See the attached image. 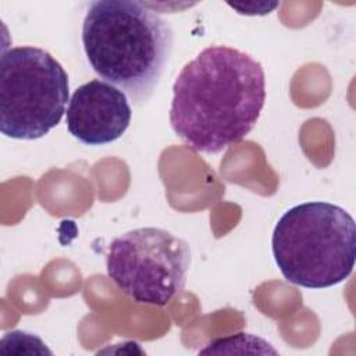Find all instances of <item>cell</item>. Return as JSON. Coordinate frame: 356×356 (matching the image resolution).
Instances as JSON below:
<instances>
[{
    "label": "cell",
    "instance_id": "5",
    "mask_svg": "<svg viewBox=\"0 0 356 356\" xmlns=\"http://www.w3.org/2000/svg\"><path fill=\"white\" fill-rule=\"evenodd\" d=\"M191 260L185 239L163 228L142 227L111 241L106 270L134 302L165 306L184 289Z\"/></svg>",
    "mask_w": 356,
    "mask_h": 356
},
{
    "label": "cell",
    "instance_id": "6",
    "mask_svg": "<svg viewBox=\"0 0 356 356\" xmlns=\"http://www.w3.org/2000/svg\"><path fill=\"white\" fill-rule=\"evenodd\" d=\"M131 117L129 102L121 89L106 81L92 79L72 93L67 108V128L83 145H107L124 135Z\"/></svg>",
    "mask_w": 356,
    "mask_h": 356
},
{
    "label": "cell",
    "instance_id": "3",
    "mask_svg": "<svg viewBox=\"0 0 356 356\" xmlns=\"http://www.w3.org/2000/svg\"><path fill=\"white\" fill-rule=\"evenodd\" d=\"M271 249L288 282L310 289L334 286L346 280L355 266V220L330 202L296 204L275 224Z\"/></svg>",
    "mask_w": 356,
    "mask_h": 356
},
{
    "label": "cell",
    "instance_id": "1",
    "mask_svg": "<svg viewBox=\"0 0 356 356\" xmlns=\"http://www.w3.org/2000/svg\"><path fill=\"white\" fill-rule=\"evenodd\" d=\"M266 102V74L250 54L204 47L172 85L170 125L191 149L216 154L246 138Z\"/></svg>",
    "mask_w": 356,
    "mask_h": 356
},
{
    "label": "cell",
    "instance_id": "2",
    "mask_svg": "<svg viewBox=\"0 0 356 356\" xmlns=\"http://www.w3.org/2000/svg\"><path fill=\"white\" fill-rule=\"evenodd\" d=\"M81 39L92 70L136 106L152 97L174 47L170 22L134 0L92 1Z\"/></svg>",
    "mask_w": 356,
    "mask_h": 356
},
{
    "label": "cell",
    "instance_id": "4",
    "mask_svg": "<svg viewBox=\"0 0 356 356\" xmlns=\"http://www.w3.org/2000/svg\"><path fill=\"white\" fill-rule=\"evenodd\" d=\"M70 102V81L63 65L44 49L17 46L0 60V131L4 136L33 140L61 121Z\"/></svg>",
    "mask_w": 356,
    "mask_h": 356
}]
</instances>
